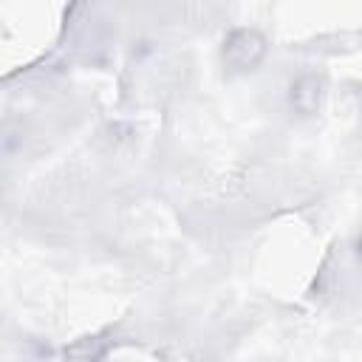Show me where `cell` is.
I'll list each match as a JSON object with an SVG mask.
<instances>
[{
  "label": "cell",
  "mask_w": 362,
  "mask_h": 362,
  "mask_svg": "<svg viewBox=\"0 0 362 362\" xmlns=\"http://www.w3.org/2000/svg\"><path fill=\"white\" fill-rule=\"evenodd\" d=\"M325 99V79L320 74H300L291 85H288V105L300 113V116H314L320 113Z\"/></svg>",
  "instance_id": "7a4b0ae2"
},
{
  "label": "cell",
  "mask_w": 362,
  "mask_h": 362,
  "mask_svg": "<svg viewBox=\"0 0 362 362\" xmlns=\"http://www.w3.org/2000/svg\"><path fill=\"white\" fill-rule=\"evenodd\" d=\"M105 339L102 337H85L76 339L68 351H65V362H99L105 356Z\"/></svg>",
  "instance_id": "3957f363"
},
{
  "label": "cell",
  "mask_w": 362,
  "mask_h": 362,
  "mask_svg": "<svg viewBox=\"0 0 362 362\" xmlns=\"http://www.w3.org/2000/svg\"><path fill=\"white\" fill-rule=\"evenodd\" d=\"M359 252H362V240H359Z\"/></svg>",
  "instance_id": "277c9868"
},
{
  "label": "cell",
  "mask_w": 362,
  "mask_h": 362,
  "mask_svg": "<svg viewBox=\"0 0 362 362\" xmlns=\"http://www.w3.org/2000/svg\"><path fill=\"white\" fill-rule=\"evenodd\" d=\"M266 48V37L257 28H232L223 37L221 59L229 74H249L263 62Z\"/></svg>",
  "instance_id": "6da1fadb"
}]
</instances>
